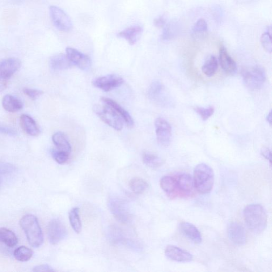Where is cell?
<instances>
[{
  "instance_id": "cell-31",
  "label": "cell",
  "mask_w": 272,
  "mask_h": 272,
  "mask_svg": "<svg viewBox=\"0 0 272 272\" xmlns=\"http://www.w3.org/2000/svg\"><path fill=\"white\" fill-rule=\"evenodd\" d=\"M16 260L19 262H27L31 259L33 251L29 248L21 246L17 248L13 253Z\"/></svg>"
},
{
  "instance_id": "cell-16",
  "label": "cell",
  "mask_w": 272,
  "mask_h": 272,
  "mask_svg": "<svg viewBox=\"0 0 272 272\" xmlns=\"http://www.w3.org/2000/svg\"><path fill=\"white\" fill-rule=\"evenodd\" d=\"M219 59L220 65L224 72L230 75L236 73L237 67L235 61L230 56L226 47L223 45L220 46Z\"/></svg>"
},
{
  "instance_id": "cell-30",
  "label": "cell",
  "mask_w": 272,
  "mask_h": 272,
  "mask_svg": "<svg viewBox=\"0 0 272 272\" xmlns=\"http://www.w3.org/2000/svg\"><path fill=\"white\" fill-rule=\"evenodd\" d=\"M218 68V62L216 58L212 56L206 61L202 67V71L207 77H212L216 73Z\"/></svg>"
},
{
  "instance_id": "cell-12",
  "label": "cell",
  "mask_w": 272,
  "mask_h": 272,
  "mask_svg": "<svg viewBox=\"0 0 272 272\" xmlns=\"http://www.w3.org/2000/svg\"><path fill=\"white\" fill-rule=\"evenodd\" d=\"M47 235L50 243L53 245L65 239L67 230L64 223L59 219H54L50 221L47 227Z\"/></svg>"
},
{
  "instance_id": "cell-21",
  "label": "cell",
  "mask_w": 272,
  "mask_h": 272,
  "mask_svg": "<svg viewBox=\"0 0 272 272\" xmlns=\"http://www.w3.org/2000/svg\"><path fill=\"white\" fill-rule=\"evenodd\" d=\"M50 67L54 71L65 70L70 69L73 65L68 59L66 54H58L50 59Z\"/></svg>"
},
{
  "instance_id": "cell-24",
  "label": "cell",
  "mask_w": 272,
  "mask_h": 272,
  "mask_svg": "<svg viewBox=\"0 0 272 272\" xmlns=\"http://www.w3.org/2000/svg\"><path fill=\"white\" fill-rule=\"evenodd\" d=\"M23 102L11 95H6L2 100V106L6 111L16 112L23 107Z\"/></svg>"
},
{
  "instance_id": "cell-41",
  "label": "cell",
  "mask_w": 272,
  "mask_h": 272,
  "mask_svg": "<svg viewBox=\"0 0 272 272\" xmlns=\"http://www.w3.org/2000/svg\"><path fill=\"white\" fill-rule=\"evenodd\" d=\"M261 154L263 157L269 160L271 164V152L269 148L264 147L262 149Z\"/></svg>"
},
{
  "instance_id": "cell-39",
  "label": "cell",
  "mask_w": 272,
  "mask_h": 272,
  "mask_svg": "<svg viewBox=\"0 0 272 272\" xmlns=\"http://www.w3.org/2000/svg\"><path fill=\"white\" fill-rule=\"evenodd\" d=\"M33 271L34 272H53L55 271L49 265H40L35 268H34Z\"/></svg>"
},
{
  "instance_id": "cell-25",
  "label": "cell",
  "mask_w": 272,
  "mask_h": 272,
  "mask_svg": "<svg viewBox=\"0 0 272 272\" xmlns=\"http://www.w3.org/2000/svg\"><path fill=\"white\" fill-rule=\"evenodd\" d=\"M160 186L163 191L169 196L176 195L177 186L175 176L166 175L160 180Z\"/></svg>"
},
{
  "instance_id": "cell-13",
  "label": "cell",
  "mask_w": 272,
  "mask_h": 272,
  "mask_svg": "<svg viewBox=\"0 0 272 272\" xmlns=\"http://www.w3.org/2000/svg\"><path fill=\"white\" fill-rule=\"evenodd\" d=\"M66 56L73 66H76L83 71L90 69L92 61L89 56L72 47H67Z\"/></svg>"
},
{
  "instance_id": "cell-33",
  "label": "cell",
  "mask_w": 272,
  "mask_h": 272,
  "mask_svg": "<svg viewBox=\"0 0 272 272\" xmlns=\"http://www.w3.org/2000/svg\"><path fill=\"white\" fill-rule=\"evenodd\" d=\"M194 110L204 121L208 120L214 112V108L213 106L206 108L196 107L194 108Z\"/></svg>"
},
{
  "instance_id": "cell-4",
  "label": "cell",
  "mask_w": 272,
  "mask_h": 272,
  "mask_svg": "<svg viewBox=\"0 0 272 272\" xmlns=\"http://www.w3.org/2000/svg\"><path fill=\"white\" fill-rule=\"evenodd\" d=\"M93 111L100 119L108 126L120 131L124 127V120L112 107L106 104L104 105L95 104Z\"/></svg>"
},
{
  "instance_id": "cell-32",
  "label": "cell",
  "mask_w": 272,
  "mask_h": 272,
  "mask_svg": "<svg viewBox=\"0 0 272 272\" xmlns=\"http://www.w3.org/2000/svg\"><path fill=\"white\" fill-rule=\"evenodd\" d=\"M51 153L54 160L60 165L65 164L69 159L70 154L58 149H53Z\"/></svg>"
},
{
  "instance_id": "cell-38",
  "label": "cell",
  "mask_w": 272,
  "mask_h": 272,
  "mask_svg": "<svg viewBox=\"0 0 272 272\" xmlns=\"http://www.w3.org/2000/svg\"><path fill=\"white\" fill-rule=\"evenodd\" d=\"M154 25L158 29H162L166 25V20L163 16L156 18L154 20Z\"/></svg>"
},
{
  "instance_id": "cell-17",
  "label": "cell",
  "mask_w": 272,
  "mask_h": 272,
  "mask_svg": "<svg viewBox=\"0 0 272 272\" xmlns=\"http://www.w3.org/2000/svg\"><path fill=\"white\" fill-rule=\"evenodd\" d=\"M101 100L103 103L112 107L120 115V117L124 120L128 127L132 128L134 127V121L131 115L117 102L105 97H102Z\"/></svg>"
},
{
  "instance_id": "cell-29",
  "label": "cell",
  "mask_w": 272,
  "mask_h": 272,
  "mask_svg": "<svg viewBox=\"0 0 272 272\" xmlns=\"http://www.w3.org/2000/svg\"><path fill=\"white\" fill-rule=\"evenodd\" d=\"M129 187L133 193L136 194H141L146 191L148 185L143 179L135 177L129 182Z\"/></svg>"
},
{
  "instance_id": "cell-42",
  "label": "cell",
  "mask_w": 272,
  "mask_h": 272,
  "mask_svg": "<svg viewBox=\"0 0 272 272\" xmlns=\"http://www.w3.org/2000/svg\"><path fill=\"white\" fill-rule=\"evenodd\" d=\"M267 120L269 122L270 125H271L272 123V111L271 110L267 115Z\"/></svg>"
},
{
  "instance_id": "cell-1",
  "label": "cell",
  "mask_w": 272,
  "mask_h": 272,
  "mask_svg": "<svg viewBox=\"0 0 272 272\" xmlns=\"http://www.w3.org/2000/svg\"><path fill=\"white\" fill-rule=\"evenodd\" d=\"M244 221L253 233L259 235L266 230L268 216L266 210L260 204H250L244 209Z\"/></svg>"
},
{
  "instance_id": "cell-22",
  "label": "cell",
  "mask_w": 272,
  "mask_h": 272,
  "mask_svg": "<svg viewBox=\"0 0 272 272\" xmlns=\"http://www.w3.org/2000/svg\"><path fill=\"white\" fill-rule=\"evenodd\" d=\"M20 124L27 134L32 136H37L39 134V129L36 122L29 115L23 114L20 117Z\"/></svg>"
},
{
  "instance_id": "cell-14",
  "label": "cell",
  "mask_w": 272,
  "mask_h": 272,
  "mask_svg": "<svg viewBox=\"0 0 272 272\" xmlns=\"http://www.w3.org/2000/svg\"><path fill=\"white\" fill-rule=\"evenodd\" d=\"M228 235L229 239L236 245L243 246L246 243V230L239 223H230L228 227Z\"/></svg>"
},
{
  "instance_id": "cell-20",
  "label": "cell",
  "mask_w": 272,
  "mask_h": 272,
  "mask_svg": "<svg viewBox=\"0 0 272 272\" xmlns=\"http://www.w3.org/2000/svg\"><path fill=\"white\" fill-rule=\"evenodd\" d=\"M179 229L181 233L195 243H200L202 241V237L200 231L193 224L182 222L180 224Z\"/></svg>"
},
{
  "instance_id": "cell-40",
  "label": "cell",
  "mask_w": 272,
  "mask_h": 272,
  "mask_svg": "<svg viewBox=\"0 0 272 272\" xmlns=\"http://www.w3.org/2000/svg\"><path fill=\"white\" fill-rule=\"evenodd\" d=\"M0 133L10 136L16 135V132L12 129L3 126H0Z\"/></svg>"
},
{
  "instance_id": "cell-8",
  "label": "cell",
  "mask_w": 272,
  "mask_h": 272,
  "mask_svg": "<svg viewBox=\"0 0 272 272\" xmlns=\"http://www.w3.org/2000/svg\"><path fill=\"white\" fill-rule=\"evenodd\" d=\"M21 67V63L16 58L5 59L0 63V91L3 89L6 81L14 74Z\"/></svg>"
},
{
  "instance_id": "cell-2",
  "label": "cell",
  "mask_w": 272,
  "mask_h": 272,
  "mask_svg": "<svg viewBox=\"0 0 272 272\" xmlns=\"http://www.w3.org/2000/svg\"><path fill=\"white\" fill-rule=\"evenodd\" d=\"M194 187L202 194L211 192L214 183L213 170L205 163L196 166L194 171Z\"/></svg>"
},
{
  "instance_id": "cell-36",
  "label": "cell",
  "mask_w": 272,
  "mask_h": 272,
  "mask_svg": "<svg viewBox=\"0 0 272 272\" xmlns=\"http://www.w3.org/2000/svg\"><path fill=\"white\" fill-rule=\"evenodd\" d=\"M207 30V24L205 19L203 18L197 20L193 27V31L195 33L205 32Z\"/></svg>"
},
{
  "instance_id": "cell-23",
  "label": "cell",
  "mask_w": 272,
  "mask_h": 272,
  "mask_svg": "<svg viewBox=\"0 0 272 272\" xmlns=\"http://www.w3.org/2000/svg\"><path fill=\"white\" fill-rule=\"evenodd\" d=\"M52 141L59 151L70 154L71 146L66 135L62 132H57L52 136Z\"/></svg>"
},
{
  "instance_id": "cell-35",
  "label": "cell",
  "mask_w": 272,
  "mask_h": 272,
  "mask_svg": "<svg viewBox=\"0 0 272 272\" xmlns=\"http://www.w3.org/2000/svg\"><path fill=\"white\" fill-rule=\"evenodd\" d=\"M174 25H172V24H169L167 26H165L166 27L163 30L162 35L161 39L165 40H169L172 39L174 37Z\"/></svg>"
},
{
  "instance_id": "cell-7",
  "label": "cell",
  "mask_w": 272,
  "mask_h": 272,
  "mask_svg": "<svg viewBox=\"0 0 272 272\" xmlns=\"http://www.w3.org/2000/svg\"><path fill=\"white\" fill-rule=\"evenodd\" d=\"M50 13L52 22L58 30L64 32L72 30L73 24L71 20L63 9L57 6L52 5L50 8Z\"/></svg>"
},
{
  "instance_id": "cell-5",
  "label": "cell",
  "mask_w": 272,
  "mask_h": 272,
  "mask_svg": "<svg viewBox=\"0 0 272 272\" xmlns=\"http://www.w3.org/2000/svg\"><path fill=\"white\" fill-rule=\"evenodd\" d=\"M244 84L252 90H260L266 81V72L260 66H255L244 69L242 73Z\"/></svg>"
},
{
  "instance_id": "cell-18",
  "label": "cell",
  "mask_w": 272,
  "mask_h": 272,
  "mask_svg": "<svg viewBox=\"0 0 272 272\" xmlns=\"http://www.w3.org/2000/svg\"><path fill=\"white\" fill-rule=\"evenodd\" d=\"M177 192L184 195H189L193 191L194 183L192 176L187 173H181L175 175Z\"/></svg>"
},
{
  "instance_id": "cell-27",
  "label": "cell",
  "mask_w": 272,
  "mask_h": 272,
  "mask_svg": "<svg viewBox=\"0 0 272 272\" xmlns=\"http://www.w3.org/2000/svg\"><path fill=\"white\" fill-rule=\"evenodd\" d=\"M142 161L146 166L153 169L160 168L164 164V161L159 156L147 152L142 155Z\"/></svg>"
},
{
  "instance_id": "cell-3",
  "label": "cell",
  "mask_w": 272,
  "mask_h": 272,
  "mask_svg": "<svg viewBox=\"0 0 272 272\" xmlns=\"http://www.w3.org/2000/svg\"><path fill=\"white\" fill-rule=\"evenodd\" d=\"M20 226L24 230L31 245L38 248L43 243V234L37 217L32 214L24 216L20 221Z\"/></svg>"
},
{
  "instance_id": "cell-10",
  "label": "cell",
  "mask_w": 272,
  "mask_h": 272,
  "mask_svg": "<svg viewBox=\"0 0 272 272\" xmlns=\"http://www.w3.org/2000/svg\"><path fill=\"white\" fill-rule=\"evenodd\" d=\"M108 207L113 216L118 221L126 223L130 219V213L126 202L116 197L108 200Z\"/></svg>"
},
{
  "instance_id": "cell-28",
  "label": "cell",
  "mask_w": 272,
  "mask_h": 272,
  "mask_svg": "<svg viewBox=\"0 0 272 272\" xmlns=\"http://www.w3.org/2000/svg\"><path fill=\"white\" fill-rule=\"evenodd\" d=\"M69 219L74 231L78 234H80L82 229V224L80 217L79 209L78 207H74L70 210Z\"/></svg>"
},
{
  "instance_id": "cell-11",
  "label": "cell",
  "mask_w": 272,
  "mask_h": 272,
  "mask_svg": "<svg viewBox=\"0 0 272 272\" xmlns=\"http://www.w3.org/2000/svg\"><path fill=\"white\" fill-rule=\"evenodd\" d=\"M124 79L117 74H108L95 79L93 85L104 92H110L123 84Z\"/></svg>"
},
{
  "instance_id": "cell-19",
  "label": "cell",
  "mask_w": 272,
  "mask_h": 272,
  "mask_svg": "<svg viewBox=\"0 0 272 272\" xmlns=\"http://www.w3.org/2000/svg\"><path fill=\"white\" fill-rule=\"evenodd\" d=\"M142 32H143V29L141 26L136 25L119 32L117 34V36L124 38L129 44L133 45L137 42L141 36Z\"/></svg>"
},
{
  "instance_id": "cell-6",
  "label": "cell",
  "mask_w": 272,
  "mask_h": 272,
  "mask_svg": "<svg viewBox=\"0 0 272 272\" xmlns=\"http://www.w3.org/2000/svg\"><path fill=\"white\" fill-rule=\"evenodd\" d=\"M148 96L149 99L161 106L173 105V101L167 92L165 87L159 81H154L149 87Z\"/></svg>"
},
{
  "instance_id": "cell-26",
  "label": "cell",
  "mask_w": 272,
  "mask_h": 272,
  "mask_svg": "<svg viewBox=\"0 0 272 272\" xmlns=\"http://www.w3.org/2000/svg\"><path fill=\"white\" fill-rule=\"evenodd\" d=\"M18 241V238L13 231L5 228H0V242L9 247H13L17 245Z\"/></svg>"
},
{
  "instance_id": "cell-37",
  "label": "cell",
  "mask_w": 272,
  "mask_h": 272,
  "mask_svg": "<svg viewBox=\"0 0 272 272\" xmlns=\"http://www.w3.org/2000/svg\"><path fill=\"white\" fill-rule=\"evenodd\" d=\"M24 93L33 100L37 99L43 94V92L38 90L30 89V88H24Z\"/></svg>"
},
{
  "instance_id": "cell-9",
  "label": "cell",
  "mask_w": 272,
  "mask_h": 272,
  "mask_svg": "<svg viewBox=\"0 0 272 272\" xmlns=\"http://www.w3.org/2000/svg\"><path fill=\"white\" fill-rule=\"evenodd\" d=\"M156 138L160 145L167 147L172 138V127L166 119L158 118L155 121Z\"/></svg>"
},
{
  "instance_id": "cell-15",
  "label": "cell",
  "mask_w": 272,
  "mask_h": 272,
  "mask_svg": "<svg viewBox=\"0 0 272 272\" xmlns=\"http://www.w3.org/2000/svg\"><path fill=\"white\" fill-rule=\"evenodd\" d=\"M165 255L170 260L182 263L192 261L193 258V255L186 250L173 245L167 247Z\"/></svg>"
},
{
  "instance_id": "cell-34",
  "label": "cell",
  "mask_w": 272,
  "mask_h": 272,
  "mask_svg": "<svg viewBox=\"0 0 272 272\" xmlns=\"http://www.w3.org/2000/svg\"><path fill=\"white\" fill-rule=\"evenodd\" d=\"M267 32L263 34L261 38V42L264 49L268 52L271 53L272 50V45L271 41V27Z\"/></svg>"
}]
</instances>
